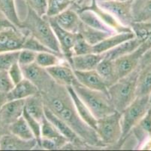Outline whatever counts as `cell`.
Instances as JSON below:
<instances>
[{"label": "cell", "instance_id": "cell-32", "mask_svg": "<svg viewBox=\"0 0 151 151\" xmlns=\"http://www.w3.org/2000/svg\"><path fill=\"white\" fill-rule=\"evenodd\" d=\"M66 60L64 58V57L60 56L57 54L53 53V52H43L37 54L35 63L42 67L46 69L63 63Z\"/></svg>", "mask_w": 151, "mask_h": 151}, {"label": "cell", "instance_id": "cell-1", "mask_svg": "<svg viewBox=\"0 0 151 151\" xmlns=\"http://www.w3.org/2000/svg\"><path fill=\"white\" fill-rule=\"evenodd\" d=\"M41 95L45 106L68 125L89 146L106 147L100 141L96 130L79 116L67 87L55 82L50 89Z\"/></svg>", "mask_w": 151, "mask_h": 151}, {"label": "cell", "instance_id": "cell-13", "mask_svg": "<svg viewBox=\"0 0 151 151\" xmlns=\"http://www.w3.org/2000/svg\"><path fill=\"white\" fill-rule=\"evenodd\" d=\"M40 148L35 139L24 140L11 133L4 135L0 138L1 150H30Z\"/></svg>", "mask_w": 151, "mask_h": 151}, {"label": "cell", "instance_id": "cell-18", "mask_svg": "<svg viewBox=\"0 0 151 151\" xmlns=\"http://www.w3.org/2000/svg\"><path fill=\"white\" fill-rule=\"evenodd\" d=\"M135 37L133 31L123 32V33H116L115 34L110 36L105 39L99 43L93 46V53L103 54L112 48H115L118 45L121 44L123 42Z\"/></svg>", "mask_w": 151, "mask_h": 151}, {"label": "cell", "instance_id": "cell-44", "mask_svg": "<svg viewBox=\"0 0 151 151\" xmlns=\"http://www.w3.org/2000/svg\"><path fill=\"white\" fill-rule=\"evenodd\" d=\"M10 27H16L14 25L12 24L10 21L3 15V14H0V32L5 29L10 28ZM17 28V27H16ZM18 29V28H17Z\"/></svg>", "mask_w": 151, "mask_h": 151}, {"label": "cell", "instance_id": "cell-4", "mask_svg": "<svg viewBox=\"0 0 151 151\" xmlns=\"http://www.w3.org/2000/svg\"><path fill=\"white\" fill-rule=\"evenodd\" d=\"M71 87L97 120L116 111L108 93L86 88L78 81Z\"/></svg>", "mask_w": 151, "mask_h": 151}, {"label": "cell", "instance_id": "cell-28", "mask_svg": "<svg viewBox=\"0 0 151 151\" xmlns=\"http://www.w3.org/2000/svg\"><path fill=\"white\" fill-rule=\"evenodd\" d=\"M78 33L81 34L83 37V39L92 45H96L110 36L115 34V33L96 30V29L90 27L88 25L85 24L82 21L80 25V27H79Z\"/></svg>", "mask_w": 151, "mask_h": 151}, {"label": "cell", "instance_id": "cell-6", "mask_svg": "<svg viewBox=\"0 0 151 151\" xmlns=\"http://www.w3.org/2000/svg\"><path fill=\"white\" fill-rule=\"evenodd\" d=\"M96 131L105 147L118 145L122 138L121 113L117 111L97 120Z\"/></svg>", "mask_w": 151, "mask_h": 151}, {"label": "cell", "instance_id": "cell-36", "mask_svg": "<svg viewBox=\"0 0 151 151\" xmlns=\"http://www.w3.org/2000/svg\"><path fill=\"white\" fill-rule=\"evenodd\" d=\"M93 45L88 43L81 34L78 33L73 47V56L93 53Z\"/></svg>", "mask_w": 151, "mask_h": 151}, {"label": "cell", "instance_id": "cell-35", "mask_svg": "<svg viewBox=\"0 0 151 151\" xmlns=\"http://www.w3.org/2000/svg\"><path fill=\"white\" fill-rule=\"evenodd\" d=\"M20 51L0 53V70H9L14 63L18 61Z\"/></svg>", "mask_w": 151, "mask_h": 151}, {"label": "cell", "instance_id": "cell-21", "mask_svg": "<svg viewBox=\"0 0 151 151\" xmlns=\"http://www.w3.org/2000/svg\"><path fill=\"white\" fill-rule=\"evenodd\" d=\"M49 140L57 144L59 150L63 149L69 142L65 137L63 136L54 125L44 117L42 122V138Z\"/></svg>", "mask_w": 151, "mask_h": 151}, {"label": "cell", "instance_id": "cell-46", "mask_svg": "<svg viewBox=\"0 0 151 151\" xmlns=\"http://www.w3.org/2000/svg\"><path fill=\"white\" fill-rule=\"evenodd\" d=\"M8 133H9V128L5 126V125L3 124L2 120H1V117H0V138H2L4 135L8 134Z\"/></svg>", "mask_w": 151, "mask_h": 151}, {"label": "cell", "instance_id": "cell-10", "mask_svg": "<svg viewBox=\"0 0 151 151\" xmlns=\"http://www.w3.org/2000/svg\"><path fill=\"white\" fill-rule=\"evenodd\" d=\"M47 17V16H46ZM60 44L61 52L65 60L71 63L73 57V47L78 33H73L60 27L51 18L47 17ZM71 65V64H70Z\"/></svg>", "mask_w": 151, "mask_h": 151}, {"label": "cell", "instance_id": "cell-42", "mask_svg": "<svg viewBox=\"0 0 151 151\" xmlns=\"http://www.w3.org/2000/svg\"><path fill=\"white\" fill-rule=\"evenodd\" d=\"M8 73H9V77H10L11 80H12L14 85L19 83L24 79L21 66L19 64L18 61L14 63L11 66L8 70Z\"/></svg>", "mask_w": 151, "mask_h": 151}, {"label": "cell", "instance_id": "cell-33", "mask_svg": "<svg viewBox=\"0 0 151 151\" xmlns=\"http://www.w3.org/2000/svg\"><path fill=\"white\" fill-rule=\"evenodd\" d=\"M75 0H47V11L45 16L52 18L70 8Z\"/></svg>", "mask_w": 151, "mask_h": 151}, {"label": "cell", "instance_id": "cell-30", "mask_svg": "<svg viewBox=\"0 0 151 151\" xmlns=\"http://www.w3.org/2000/svg\"><path fill=\"white\" fill-rule=\"evenodd\" d=\"M9 133L24 140L35 139V135L23 116L9 126Z\"/></svg>", "mask_w": 151, "mask_h": 151}, {"label": "cell", "instance_id": "cell-7", "mask_svg": "<svg viewBox=\"0 0 151 151\" xmlns=\"http://www.w3.org/2000/svg\"><path fill=\"white\" fill-rule=\"evenodd\" d=\"M100 8L109 12L122 25L131 27L132 23V1L120 2L116 0H96Z\"/></svg>", "mask_w": 151, "mask_h": 151}, {"label": "cell", "instance_id": "cell-39", "mask_svg": "<svg viewBox=\"0 0 151 151\" xmlns=\"http://www.w3.org/2000/svg\"><path fill=\"white\" fill-rule=\"evenodd\" d=\"M27 5L39 16L46 15L47 11V0H25Z\"/></svg>", "mask_w": 151, "mask_h": 151}, {"label": "cell", "instance_id": "cell-41", "mask_svg": "<svg viewBox=\"0 0 151 151\" xmlns=\"http://www.w3.org/2000/svg\"><path fill=\"white\" fill-rule=\"evenodd\" d=\"M14 84L11 80L8 70H0V91L8 93L13 88Z\"/></svg>", "mask_w": 151, "mask_h": 151}, {"label": "cell", "instance_id": "cell-16", "mask_svg": "<svg viewBox=\"0 0 151 151\" xmlns=\"http://www.w3.org/2000/svg\"><path fill=\"white\" fill-rule=\"evenodd\" d=\"M51 18L64 30L71 33H78L81 20L78 12L73 8L70 7L59 15L52 17Z\"/></svg>", "mask_w": 151, "mask_h": 151}, {"label": "cell", "instance_id": "cell-14", "mask_svg": "<svg viewBox=\"0 0 151 151\" xmlns=\"http://www.w3.org/2000/svg\"><path fill=\"white\" fill-rule=\"evenodd\" d=\"M24 107L25 99L9 101L3 105L0 109V117L5 126L9 128L11 124L23 116Z\"/></svg>", "mask_w": 151, "mask_h": 151}, {"label": "cell", "instance_id": "cell-31", "mask_svg": "<svg viewBox=\"0 0 151 151\" xmlns=\"http://www.w3.org/2000/svg\"><path fill=\"white\" fill-rule=\"evenodd\" d=\"M150 94L151 67H142L140 68L137 80L136 96H150Z\"/></svg>", "mask_w": 151, "mask_h": 151}, {"label": "cell", "instance_id": "cell-8", "mask_svg": "<svg viewBox=\"0 0 151 151\" xmlns=\"http://www.w3.org/2000/svg\"><path fill=\"white\" fill-rule=\"evenodd\" d=\"M21 68L24 78L33 83L41 93L50 89L55 83V81L46 69L38 65L35 62L22 66Z\"/></svg>", "mask_w": 151, "mask_h": 151}, {"label": "cell", "instance_id": "cell-11", "mask_svg": "<svg viewBox=\"0 0 151 151\" xmlns=\"http://www.w3.org/2000/svg\"><path fill=\"white\" fill-rule=\"evenodd\" d=\"M45 115L46 118L54 125L62 135L65 137L70 143L75 145V147L80 149V148H86L87 147H90L81 138L78 136L68 125H67L65 122L59 118L58 116H56L51 110H49L48 108L45 106Z\"/></svg>", "mask_w": 151, "mask_h": 151}, {"label": "cell", "instance_id": "cell-5", "mask_svg": "<svg viewBox=\"0 0 151 151\" xmlns=\"http://www.w3.org/2000/svg\"><path fill=\"white\" fill-rule=\"evenodd\" d=\"M151 107L150 96H138L121 113L122 138L120 145L136 125L148 113Z\"/></svg>", "mask_w": 151, "mask_h": 151}, {"label": "cell", "instance_id": "cell-9", "mask_svg": "<svg viewBox=\"0 0 151 151\" xmlns=\"http://www.w3.org/2000/svg\"><path fill=\"white\" fill-rule=\"evenodd\" d=\"M28 32L23 29L10 27L0 32V53L23 49Z\"/></svg>", "mask_w": 151, "mask_h": 151}, {"label": "cell", "instance_id": "cell-26", "mask_svg": "<svg viewBox=\"0 0 151 151\" xmlns=\"http://www.w3.org/2000/svg\"><path fill=\"white\" fill-rule=\"evenodd\" d=\"M67 88H68L70 95H71V98H72L74 104H75L76 110L78 113V114H79V116L81 117V119L85 123H87L92 128L96 129V127L97 124V119L93 116V114L91 113L90 109L82 101V100L78 97V95L74 91L72 87L68 86Z\"/></svg>", "mask_w": 151, "mask_h": 151}, {"label": "cell", "instance_id": "cell-29", "mask_svg": "<svg viewBox=\"0 0 151 151\" xmlns=\"http://www.w3.org/2000/svg\"><path fill=\"white\" fill-rule=\"evenodd\" d=\"M0 12L17 28H21V19L17 13L15 0H0Z\"/></svg>", "mask_w": 151, "mask_h": 151}, {"label": "cell", "instance_id": "cell-43", "mask_svg": "<svg viewBox=\"0 0 151 151\" xmlns=\"http://www.w3.org/2000/svg\"><path fill=\"white\" fill-rule=\"evenodd\" d=\"M140 68L142 67H151V47L143 55L139 65Z\"/></svg>", "mask_w": 151, "mask_h": 151}, {"label": "cell", "instance_id": "cell-23", "mask_svg": "<svg viewBox=\"0 0 151 151\" xmlns=\"http://www.w3.org/2000/svg\"><path fill=\"white\" fill-rule=\"evenodd\" d=\"M78 13L81 21L85 24L88 25L90 27L96 29V30H101V31L116 33V32L113 29L109 27L108 25H107L96 14L89 8H82L80 11H78Z\"/></svg>", "mask_w": 151, "mask_h": 151}, {"label": "cell", "instance_id": "cell-25", "mask_svg": "<svg viewBox=\"0 0 151 151\" xmlns=\"http://www.w3.org/2000/svg\"><path fill=\"white\" fill-rule=\"evenodd\" d=\"M132 15L133 22L151 23V0H132Z\"/></svg>", "mask_w": 151, "mask_h": 151}, {"label": "cell", "instance_id": "cell-17", "mask_svg": "<svg viewBox=\"0 0 151 151\" xmlns=\"http://www.w3.org/2000/svg\"><path fill=\"white\" fill-rule=\"evenodd\" d=\"M103 58L104 54L90 53L86 55H75L71 58L70 64L74 70L86 71L96 70Z\"/></svg>", "mask_w": 151, "mask_h": 151}, {"label": "cell", "instance_id": "cell-15", "mask_svg": "<svg viewBox=\"0 0 151 151\" xmlns=\"http://www.w3.org/2000/svg\"><path fill=\"white\" fill-rule=\"evenodd\" d=\"M74 71L78 81L86 88L108 93V85L96 70H86V71L74 70Z\"/></svg>", "mask_w": 151, "mask_h": 151}, {"label": "cell", "instance_id": "cell-27", "mask_svg": "<svg viewBox=\"0 0 151 151\" xmlns=\"http://www.w3.org/2000/svg\"><path fill=\"white\" fill-rule=\"evenodd\" d=\"M24 109L30 115L34 116L35 119L42 123L45 115V104H44L42 96L40 92L36 95H32L25 99Z\"/></svg>", "mask_w": 151, "mask_h": 151}, {"label": "cell", "instance_id": "cell-49", "mask_svg": "<svg viewBox=\"0 0 151 151\" xmlns=\"http://www.w3.org/2000/svg\"><path fill=\"white\" fill-rule=\"evenodd\" d=\"M150 109H151V107H150Z\"/></svg>", "mask_w": 151, "mask_h": 151}, {"label": "cell", "instance_id": "cell-20", "mask_svg": "<svg viewBox=\"0 0 151 151\" xmlns=\"http://www.w3.org/2000/svg\"><path fill=\"white\" fill-rule=\"evenodd\" d=\"M85 8H89L90 10L93 11L103 21L105 22L107 25H108L109 27H111L116 33L132 31L131 27H125V26L122 25L113 15H111L109 12H106V11L102 9L101 8H100L98 5V4H97L96 0H92L90 5L87 7H85Z\"/></svg>", "mask_w": 151, "mask_h": 151}, {"label": "cell", "instance_id": "cell-12", "mask_svg": "<svg viewBox=\"0 0 151 151\" xmlns=\"http://www.w3.org/2000/svg\"><path fill=\"white\" fill-rule=\"evenodd\" d=\"M46 70L53 80L59 85L65 87L72 86L78 82L73 68L67 61L46 68Z\"/></svg>", "mask_w": 151, "mask_h": 151}, {"label": "cell", "instance_id": "cell-40", "mask_svg": "<svg viewBox=\"0 0 151 151\" xmlns=\"http://www.w3.org/2000/svg\"><path fill=\"white\" fill-rule=\"evenodd\" d=\"M37 52L29 49L23 48L20 51L18 57V63L20 66H26L30 63H35L36 60Z\"/></svg>", "mask_w": 151, "mask_h": 151}, {"label": "cell", "instance_id": "cell-24", "mask_svg": "<svg viewBox=\"0 0 151 151\" xmlns=\"http://www.w3.org/2000/svg\"><path fill=\"white\" fill-rule=\"evenodd\" d=\"M108 87L111 86L120 79L114 61L104 58L96 69Z\"/></svg>", "mask_w": 151, "mask_h": 151}, {"label": "cell", "instance_id": "cell-2", "mask_svg": "<svg viewBox=\"0 0 151 151\" xmlns=\"http://www.w3.org/2000/svg\"><path fill=\"white\" fill-rule=\"evenodd\" d=\"M20 29L26 30L43 45L63 57L57 36L46 16H39L27 5V13L22 20Z\"/></svg>", "mask_w": 151, "mask_h": 151}, {"label": "cell", "instance_id": "cell-47", "mask_svg": "<svg viewBox=\"0 0 151 151\" xmlns=\"http://www.w3.org/2000/svg\"><path fill=\"white\" fill-rule=\"evenodd\" d=\"M116 1H120V2H127V1H132V0H116Z\"/></svg>", "mask_w": 151, "mask_h": 151}, {"label": "cell", "instance_id": "cell-48", "mask_svg": "<svg viewBox=\"0 0 151 151\" xmlns=\"http://www.w3.org/2000/svg\"><path fill=\"white\" fill-rule=\"evenodd\" d=\"M150 104H151V94L150 95Z\"/></svg>", "mask_w": 151, "mask_h": 151}, {"label": "cell", "instance_id": "cell-3", "mask_svg": "<svg viewBox=\"0 0 151 151\" xmlns=\"http://www.w3.org/2000/svg\"><path fill=\"white\" fill-rule=\"evenodd\" d=\"M139 70V66H138L108 87L109 98L116 111L121 113L137 97V80Z\"/></svg>", "mask_w": 151, "mask_h": 151}, {"label": "cell", "instance_id": "cell-45", "mask_svg": "<svg viewBox=\"0 0 151 151\" xmlns=\"http://www.w3.org/2000/svg\"><path fill=\"white\" fill-rule=\"evenodd\" d=\"M9 101V98H8V93L2 92L0 91V109L3 107L5 104Z\"/></svg>", "mask_w": 151, "mask_h": 151}, {"label": "cell", "instance_id": "cell-22", "mask_svg": "<svg viewBox=\"0 0 151 151\" xmlns=\"http://www.w3.org/2000/svg\"><path fill=\"white\" fill-rule=\"evenodd\" d=\"M40 91L33 83L27 79H23L20 82L14 85L13 88L8 92L9 101L27 99L32 95H36Z\"/></svg>", "mask_w": 151, "mask_h": 151}, {"label": "cell", "instance_id": "cell-34", "mask_svg": "<svg viewBox=\"0 0 151 151\" xmlns=\"http://www.w3.org/2000/svg\"><path fill=\"white\" fill-rule=\"evenodd\" d=\"M131 28L135 37L146 40L151 36V23L146 22H132Z\"/></svg>", "mask_w": 151, "mask_h": 151}, {"label": "cell", "instance_id": "cell-38", "mask_svg": "<svg viewBox=\"0 0 151 151\" xmlns=\"http://www.w3.org/2000/svg\"><path fill=\"white\" fill-rule=\"evenodd\" d=\"M23 116L27 120V123L29 124L30 128H31L32 131L34 135H35V139L37 140L38 145H39L41 138H42V123L40 121H38L37 119H35L34 116L30 115L25 109L23 110Z\"/></svg>", "mask_w": 151, "mask_h": 151}, {"label": "cell", "instance_id": "cell-37", "mask_svg": "<svg viewBox=\"0 0 151 151\" xmlns=\"http://www.w3.org/2000/svg\"><path fill=\"white\" fill-rule=\"evenodd\" d=\"M23 48L31 50V51H33V52H37V53L43 52H53V53H55V52H53L52 50H50V48H48L47 47L45 46V45H43V44H42V42H40L38 40H37L35 37L29 35V33L28 35L27 36L25 42H24ZM60 56H61V55H60Z\"/></svg>", "mask_w": 151, "mask_h": 151}, {"label": "cell", "instance_id": "cell-19", "mask_svg": "<svg viewBox=\"0 0 151 151\" xmlns=\"http://www.w3.org/2000/svg\"><path fill=\"white\" fill-rule=\"evenodd\" d=\"M145 40L134 37L129 40L123 42L115 48L109 50L104 54V58L111 61H115L117 58L128 55L136 50Z\"/></svg>", "mask_w": 151, "mask_h": 151}]
</instances>
